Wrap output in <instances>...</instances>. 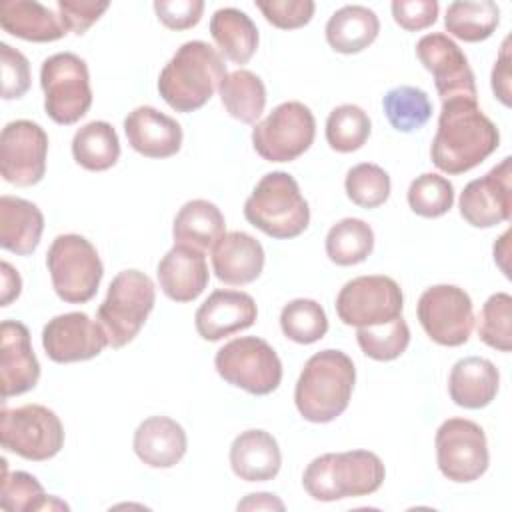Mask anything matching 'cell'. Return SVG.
I'll use <instances>...</instances> for the list:
<instances>
[{"mask_svg":"<svg viewBox=\"0 0 512 512\" xmlns=\"http://www.w3.org/2000/svg\"><path fill=\"white\" fill-rule=\"evenodd\" d=\"M218 92L226 112L242 124H256L266 108V86L250 70L240 68L226 74Z\"/></svg>","mask_w":512,"mask_h":512,"instance_id":"cell-32","label":"cell"},{"mask_svg":"<svg viewBox=\"0 0 512 512\" xmlns=\"http://www.w3.org/2000/svg\"><path fill=\"white\" fill-rule=\"evenodd\" d=\"M382 108L390 126L398 132L420 130L432 116V102L428 94L408 84L390 88L382 98Z\"/></svg>","mask_w":512,"mask_h":512,"instance_id":"cell-37","label":"cell"},{"mask_svg":"<svg viewBox=\"0 0 512 512\" xmlns=\"http://www.w3.org/2000/svg\"><path fill=\"white\" fill-rule=\"evenodd\" d=\"M500 146L496 124L480 110L478 100L450 98L442 102L432 138V164L446 174H464L480 166Z\"/></svg>","mask_w":512,"mask_h":512,"instance_id":"cell-1","label":"cell"},{"mask_svg":"<svg viewBox=\"0 0 512 512\" xmlns=\"http://www.w3.org/2000/svg\"><path fill=\"white\" fill-rule=\"evenodd\" d=\"M384 478V462L370 450L326 452L306 466L302 486L318 502H336L374 494Z\"/></svg>","mask_w":512,"mask_h":512,"instance_id":"cell-4","label":"cell"},{"mask_svg":"<svg viewBox=\"0 0 512 512\" xmlns=\"http://www.w3.org/2000/svg\"><path fill=\"white\" fill-rule=\"evenodd\" d=\"M324 32L326 42L334 52L358 54L378 38L380 20L374 10L360 4H348L328 18Z\"/></svg>","mask_w":512,"mask_h":512,"instance_id":"cell-30","label":"cell"},{"mask_svg":"<svg viewBox=\"0 0 512 512\" xmlns=\"http://www.w3.org/2000/svg\"><path fill=\"white\" fill-rule=\"evenodd\" d=\"M406 200L414 214L422 218H440L454 204V186L440 174L424 172L410 182Z\"/></svg>","mask_w":512,"mask_h":512,"instance_id":"cell-41","label":"cell"},{"mask_svg":"<svg viewBox=\"0 0 512 512\" xmlns=\"http://www.w3.org/2000/svg\"><path fill=\"white\" fill-rule=\"evenodd\" d=\"M478 338L498 350H512V296L508 292H496L488 296L478 316Z\"/></svg>","mask_w":512,"mask_h":512,"instance_id":"cell-43","label":"cell"},{"mask_svg":"<svg viewBox=\"0 0 512 512\" xmlns=\"http://www.w3.org/2000/svg\"><path fill=\"white\" fill-rule=\"evenodd\" d=\"M56 296L68 304H84L98 292L104 266L94 244L80 234H60L46 252Z\"/></svg>","mask_w":512,"mask_h":512,"instance_id":"cell-7","label":"cell"},{"mask_svg":"<svg viewBox=\"0 0 512 512\" xmlns=\"http://www.w3.org/2000/svg\"><path fill=\"white\" fill-rule=\"evenodd\" d=\"M510 38H506L500 46V52H498V58L494 62V68H492V78H490V84H492V92L494 96L506 106L510 108L512 104V90H510Z\"/></svg>","mask_w":512,"mask_h":512,"instance_id":"cell-49","label":"cell"},{"mask_svg":"<svg viewBox=\"0 0 512 512\" xmlns=\"http://www.w3.org/2000/svg\"><path fill=\"white\" fill-rule=\"evenodd\" d=\"M44 232V214L40 208L18 196L0 198V246L12 254H32Z\"/></svg>","mask_w":512,"mask_h":512,"instance_id":"cell-27","label":"cell"},{"mask_svg":"<svg viewBox=\"0 0 512 512\" xmlns=\"http://www.w3.org/2000/svg\"><path fill=\"white\" fill-rule=\"evenodd\" d=\"M282 452L276 438L260 428L240 432L230 446V468L244 482H268L278 476Z\"/></svg>","mask_w":512,"mask_h":512,"instance_id":"cell-25","label":"cell"},{"mask_svg":"<svg viewBox=\"0 0 512 512\" xmlns=\"http://www.w3.org/2000/svg\"><path fill=\"white\" fill-rule=\"evenodd\" d=\"M356 382L352 358L334 348L312 354L294 388V404L300 416L314 424H328L348 408Z\"/></svg>","mask_w":512,"mask_h":512,"instance_id":"cell-2","label":"cell"},{"mask_svg":"<svg viewBox=\"0 0 512 512\" xmlns=\"http://www.w3.org/2000/svg\"><path fill=\"white\" fill-rule=\"evenodd\" d=\"M156 276L160 290L174 302L196 300L210 280L204 252L186 244H174L160 258Z\"/></svg>","mask_w":512,"mask_h":512,"instance_id":"cell-22","label":"cell"},{"mask_svg":"<svg viewBox=\"0 0 512 512\" xmlns=\"http://www.w3.org/2000/svg\"><path fill=\"white\" fill-rule=\"evenodd\" d=\"M210 34L220 56L234 64H246L258 50V28L238 8H218L210 18Z\"/></svg>","mask_w":512,"mask_h":512,"instance_id":"cell-31","label":"cell"},{"mask_svg":"<svg viewBox=\"0 0 512 512\" xmlns=\"http://www.w3.org/2000/svg\"><path fill=\"white\" fill-rule=\"evenodd\" d=\"M416 56L420 64L432 74L436 92L442 102L450 98L478 100L476 80L468 58L450 36L442 32L422 36L416 44Z\"/></svg>","mask_w":512,"mask_h":512,"instance_id":"cell-16","label":"cell"},{"mask_svg":"<svg viewBox=\"0 0 512 512\" xmlns=\"http://www.w3.org/2000/svg\"><path fill=\"white\" fill-rule=\"evenodd\" d=\"M370 132V116L356 104H340L326 118V142L340 154L360 150Z\"/></svg>","mask_w":512,"mask_h":512,"instance_id":"cell-38","label":"cell"},{"mask_svg":"<svg viewBox=\"0 0 512 512\" xmlns=\"http://www.w3.org/2000/svg\"><path fill=\"white\" fill-rule=\"evenodd\" d=\"M438 470L456 484H468L486 474L490 464L488 440L480 424L468 418L444 420L434 438Z\"/></svg>","mask_w":512,"mask_h":512,"instance_id":"cell-12","label":"cell"},{"mask_svg":"<svg viewBox=\"0 0 512 512\" xmlns=\"http://www.w3.org/2000/svg\"><path fill=\"white\" fill-rule=\"evenodd\" d=\"M2 448L32 462L54 458L64 446V426L54 410L42 404L2 408Z\"/></svg>","mask_w":512,"mask_h":512,"instance_id":"cell-10","label":"cell"},{"mask_svg":"<svg viewBox=\"0 0 512 512\" xmlns=\"http://www.w3.org/2000/svg\"><path fill=\"white\" fill-rule=\"evenodd\" d=\"M500 388V372L488 358L466 356L460 358L448 376L450 400L466 410H480L488 406Z\"/></svg>","mask_w":512,"mask_h":512,"instance_id":"cell-26","label":"cell"},{"mask_svg":"<svg viewBox=\"0 0 512 512\" xmlns=\"http://www.w3.org/2000/svg\"><path fill=\"white\" fill-rule=\"evenodd\" d=\"M390 176L388 172L372 162H362L352 166L344 178L346 196L352 204L372 210L382 206L390 196Z\"/></svg>","mask_w":512,"mask_h":512,"instance_id":"cell-42","label":"cell"},{"mask_svg":"<svg viewBox=\"0 0 512 512\" xmlns=\"http://www.w3.org/2000/svg\"><path fill=\"white\" fill-rule=\"evenodd\" d=\"M244 218L276 240L300 236L310 224V208L296 178L274 170L264 174L244 202Z\"/></svg>","mask_w":512,"mask_h":512,"instance_id":"cell-5","label":"cell"},{"mask_svg":"<svg viewBox=\"0 0 512 512\" xmlns=\"http://www.w3.org/2000/svg\"><path fill=\"white\" fill-rule=\"evenodd\" d=\"M124 134L132 150L146 158H170L182 148V126L154 106H138L124 118Z\"/></svg>","mask_w":512,"mask_h":512,"instance_id":"cell-21","label":"cell"},{"mask_svg":"<svg viewBox=\"0 0 512 512\" xmlns=\"http://www.w3.org/2000/svg\"><path fill=\"white\" fill-rule=\"evenodd\" d=\"M264 248L248 232H226L212 248V268L220 282L244 286L254 282L264 270Z\"/></svg>","mask_w":512,"mask_h":512,"instance_id":"cell-23","label":"cell"},{"mask_svg":"<svg viewBox=\"0 0 512 512\" xmlns=\"http://www.w3.org/2000/svg\"><path fill=\"white\" fill-rule=\"evenodd\" d=\"M224 58L204 40L184 42L158 76L162 100L176 112L202 108L226 78Z\"/></svg>","mask_w":512,"mask_h":512,"instance_id":"cell-3","label":"cell"},{"mask_svg":"<svg viewBox=\"0 0 512 512\" xmlns=\"http://www.w3.org/2000/svg\"><path fill=\"white\" fill-rule=\"evenodd\" d=\"M42 346L56 364L92 360L108 346V338L98 322L84 312L58 314L42 328Z\"/></svg>","mask_w":512,"mask_h":512,"instance_id":"cell-18","label":"cell"},{"mask_svg":"<svg viewBox=\"0 0 512 512\" xmlns=\"http://www.w3.org/2000/svg\"><path fill=\"white\" fill-rule=\"evenodd\" d=\"M226 234V220L222 210L204 198L188 200L174 216L172 236L174 244H186L196 250H212Z\"/></svg>","mask_w":512,"mask_h":512,"instance_id":"cell-29","label":"cell"},{"mask_svg":"<svg viewBox=\"0 0 512 512\" xmlns=\"http://www.w3.org/2000/svg\"><path fill=\"white\" fill-rule=\"evenodd\" d=\"M40 378V362L34 354L30 332L18 320L0 324V390L2 398L32 390Z\"/></svg>","mask_w":512,"mask_h":512,"instance_id":"cell-19","label":"cell"},{"mask_svg":"<svg viewBox=\"0 0 512 512\" xmlns=\"http://www.w3.org/2000/svg\"><path fill=\"white\" fill-rule=\"evenodd\" d=\"M0 26L10 36L40 44L60 40L68 32L60 16L36 0H4L0 4Z\"/></svg>","mask_w":512,"mask_h":512,"instance_id":"cell-28","label":"cell"},{"mask_svg":"<svg viewBox=\"0 0 512 512\" xmlns=\"http://www.w3.org/2000/svg\"><path fill=\"white\" fill-rule=\"evenodd\" d=\"M44 110L56 124L70 126L92 106V88L86 62L74 52L48 56L40 68Z\"/></svg>","mask_w":512,"mask_h":512,"instance_id":"cell-8","label":"cell"},{"mask_svg":"<svg viewBox=\"0 0 512 512\" xmlns=\"http://www.w3.org/2000/svg\"><path fill=\"white\" fill-rule=\"evenodd\" d=\"M258 318L256 302L240 290H214L196 310L194 326L200 338L218 342L250 328Z\"/></svg>","mask_w":512,"mask_h":512,"instance_id":"cell-20","label":"cell"},{"mask_svg":"<svg viewBox=\"0 0 512 512\" xmlns=\"http://www.w3.org/2000/svg\"><path fill=\"white\" fill-rule=\"evenodd\" d=\"M256 8L280 30H296L306 26L316 10L312 0H258Z\"/></svg>","mask_w":512,"mask_h":512,"instance_id":"cell-44","label":"cell"},{"mask_svg":"<svg viewBox=\"0 0 512 512\" xmlns=\"http://www.w3.org/2000/svg\"><path fill=\"white\" fill-rule=\"evenodd\" d=\"M8 462L2 458V486L0 506L6 512H32V510H68V504L56 496H48L36 476L16 470L8 472Z\"/></svg>","mask_w":512,"mask_h":512,"instance_id":"cell-35","label":"cell"},{"mask_svg":"<svg viewBox=\"0 0 512 512\" xmlns=\"http://www.w3.org/2000/svg\"><path fill=\"white\" fill-rule=\"evenodd\" d=\"M420 326L440 346L456 348L468 342L474 328V310L468 292L454 284L426 288L416 306Z\"/></svg>","mask_w":512,"mask_h":512,"instance_id":"cell-14","label":"cell"},{"mask_svg":"<svg viewBox=\"0 0 512 512\" xmlns=\"http://www.w3.org/2000/svg\"><path fill=\"white\" fill-rule=\"evenodd\" d=\"M72 156L78 166L90 172H104L120 158V140L112 124L92 120L76 130L72 138Z\"/></svg>","mask_w":512,"mask_h":512,"instance_id":"cell-33","label":"cell"},{"mask_svg":"<svg viewBox=\"0 0 512 512\" xmlns=\"http://www.w3.org/2000/svg\"><path fill=\"white\" fill-rule=\"evenodd\" d=\"M500 24V8L492 0H456L448 4L444 28L464 42L488 40Z\"/></svg>","mask_w":512,"mask_h":512,"instance_id":"cell-34","label":"cell"},{"mask_svg":"<svg viewBox=\"0 0 512 512\" xmlns=\"http://www.w3.org/2000/svg\"><path fill=\"white\" fill-rule=\"evenodd\" d=\"M0 280H2V296H0V306H10L12 300H16L22 292V278L18 270H14L6 260L0 264Z\"/></svg>","mask_w":512,"mask_h":512,"instance_id":"cell-50","label":"cell"},{"mask_svg":"<svg viewBox=\"0 0 512 512\" xmlns=\"http://www.w3.org/2000/svg\"><path fill=\"white\" fill-rule=\"evenodd\" d=\"M48 134L32 120H12L0 134V174L6 182L28 188L46 172Z\"/></svg>","mask_w":512,"mask_h":512,"instance_id":"cell-15","label":"cell"},{"mask_svg":"<svg viewBox=\"0 0 512 512\" xmlns=\"http://www.w3.org/2000/svg\"><path fill=\"white\" fill-rule=\"evenodd\" d=\"M284 510L282 500L276 498V494L270 492H258L248 494L242 502H238V510Z\"/></svg>","mask_w":512,"mask_h":512,"instance_id":"cell-51","label":"cell"},{"mask_svg":"<svg viewBox=\"0 0 512 512\" xmlns=\"http://www.w3.org/2000/svg\"><path fill=\"white\" fill-rule=\"evenodd\" d=\"M390 8L394 22L408 32H420L438 18L436 0H394Z\"/></svg>","mask_w":512,"mask_h":512,"instance_id":"cell-48","label":"cell"},{"mask_svg":"<svg viewBox=\"0 0 512 512\" xmlns=\"http://www.w3.org/2000/svg\"><path fill=\"white\" fill-rule=\"evenodd\" d=\"M314 136L312 110L298 100H288L254 124L252 146L266 162H292L312 146Z\"/></svg>","mask_w":512,"mask_h":512,"instance_id":"cell-11","label":"cell"},{"mask_svg":"<svg viewBox=\"0 0 512 512\" xmlns=\"http://www.w3.org/2000/svg\"><path fill=\"white\" fill-rule=\"evenodd\" d=\"M156 304V288L150 276L130 268L118 272L98 306L96 322L102 326L108 346L122 348L130 344Z\"/></svg>","mask_w":512,"mask_h":512,"instance_id":"cell-6","label":"cell"},{"mask_svg":"<svg viewBox=\"0 0 512 512\" xmlns=\"http://www.w3.org/2000/svg\"><path fill=\"white\" fill-rule=\"evenodd\" d=\"M58 16L68 32L78 36L86 34V30L108 10L110 2L96 0H58Z\"/></svg>","mask_w":512,"mask_h":512,"instance_id":"cell-46","label":"cell"},{"mask_svg":"<svg viewBox=\"0 0 512 512\" xmlns=\"http://www.w3.org/2000/svg\"><path fill=\"white\" fill-rule=\"evenodd\" d=\"M282 334L296 344H314L328 332L324 308L310 298H296L284 304L280 312Z\"/></svg>","mask_w":512,"mask_h":512,"instance_id":"cell-39","label":"cell"},{"mask_svg":"<svg viewBox=\"0 0 512 512\" xmlns=\"http://www.w3.org/2000/svg\"><path fill=\"white\" fill-rule=\"evenodd\" d=\"M334 306L346 326H376L402 316L404 294L394 278L368 274L348 280L340 288Z\"/></svg>","mask_w":512,"mask_h":512,"instance_id":"cell-13","label":"cell"},{"mask_svg":"<svg viewBox=\"0 0 512 512\" xmlns=\"http://www.w3.org/2000/svg\"><path fill=\"white\" fill-rule=\"evenodd\" d=\"M132 448L146 466L172 468L184 458L188 438L182 424L170 416H150L138 424Z\"/></svg>","mask_w":512,"mask_h":512,"instance_id":"cell-24","label":"cell"},{"mask_svg":"<svg viewBox=\"0 0 512 512\" xmlns=\"http://www.w3.org/2000/svg\"><path fill=\"white\" fill-rule=\"evenodd\" d=\"M218 376L252 396H266L282 382V362L276 350L258 336L226 342L214 356Z\"/></svg>","mask_w":512,"mask_h":512,"instance_id":"cell-9","label":"cell"},{"mask_svg":"<svg viewBox=\"0 0 512 512\" xmlns=\"http://www.w3.org/2000/svg\"><path fill=\"white\" fill-rule=\"evenodd\" d=\"M0 68H2V98H22L30 88L28 58L6 42H0Z\"/></svg>","mask_w":512,"mask_h":512,"instance_id":"cell-45","label":"cell"},{"mask_svg":"<svg viewBox=\"0 0 512 512\" xmlns=\"http://www.w3.org/2000/svg\"><path fill=\"white\" fill-rule=\"evenodd\" d=\"M324 248L338 266L360 264L374 250V230L360 218H342L328 230Z\"/></svg>","mask_w":512,"mask_h":512,"instance_id":"cell-36","label":"cell"},{"mask_svg":"<svg viewBox=\"0 0 512 512\" xmlns=\"http://www.w3.org/2000/svg\"><path fill=\"white\" fill-rule=\"evenodd\" d=\"M154 12L158 20L168 30H188L194 28L204 12L202 0H156Z\"/></svg>","mask_w":512,"mask_h":512,"instance_id":"cell-47","label":"cell"},{"mask_svg":"<svg viewBox=\"0 0 512 512\" xmlns=\"http://www.w3.org/2000/svg\"><path fill=\"white\" fill-rule=\"evenodd\" d=\"M360 350L378 362H390L400 358L410 344V328L402 316L386 324L364 326L356 330Z\"/></svg>","mask_w":512,"mask_h":512,"instance_id":"cell-40","label":"cell"},{"mask_svg":"<svg viewBox=\"0 0 512 512\" xmlns=\"http://www.w3.org/2000/svg\"><path fill=\"white\" fill-rule=\"evenodd\" d=\"M512 158L506 156L490 172L470 180L458 200L460 216L474 228H492L510 220Z\"/></svg>","mask_w":512,"mask_h":512,"instance_id":"cell-17","label":"cell"}]
</instances>
